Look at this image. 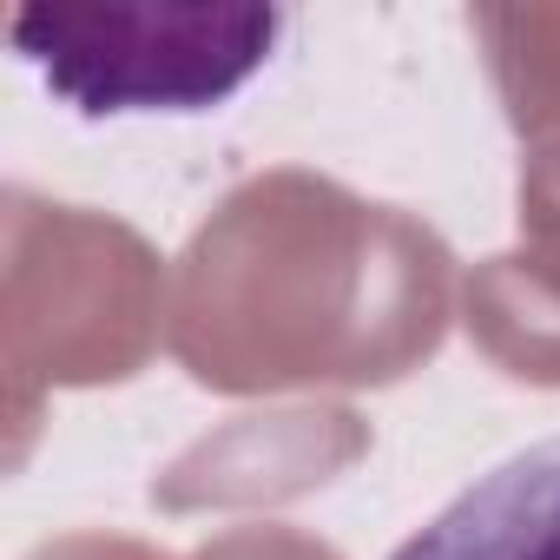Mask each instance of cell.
Wrapping results in <instances>:
<instances>
[{"instance_id": "2", "label": "cell", "mask_w": 560, "mask_h": 560, "mask_svg": "<svg viewBox=\"0 0 560 560\" xmlns=\"http://www.w3.org/2000/svg\"><path fill=\"white\" fill-rule=\"evenodd\" d=\"M389 560H560V435L475 475Z\"/></svg>"}, {"instance_id": "1", "label": "cell", "mask_w": 560, "mask_h": 560, "mask_svg": "<svg viewBox=\"0 0 560 560\" xmlns=\"http://www.w3.org/2000/svg\"><path fill=\"white\" fill-rule=\"evenodd\" d=\"M284 8H14L21 60L86 119L211 113L264 73Z\"/></svg>"}]
</instances>
